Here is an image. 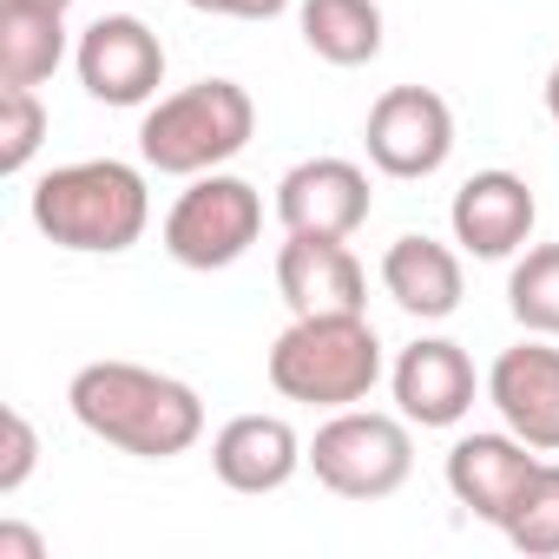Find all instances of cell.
Returning a JSON list of instances; mask_svg holds the SVG:
<instances>
[{
  "label": "cell",
  "mask_w": 559,
  "mask_h": 559,
  "mask_svg": "<svg viewBox=\"0 0 559 559\" xmlns=\"http://www.w3.org/2000/svg\"><path fill=\"white\" fill-rule=\"evenodd\" d=\"M533 217H539V204L520 171H474L448 204L454 243L467 257H513L533 237Z\"/></svg>",
  "instance_id": "4fadbf2b"
},
{
  "label": "cell",
  "mask_w": 559,
  "mask_h": 559,
  "mask_svg": "<svg viewBox=\"0 0 559 559\" xmlns=\"http://www.w3.org/2000/svg\"><path fill=\"white\" fill-rule=\"evenodd\" d=\"M533 474H539V448H526L513 428L507 435H461L448 448V493L487 526H507V513L520 507Z\"/></svg>",
  "instance_id": "8fae6325"
},
{
  "label": "cell",
  "mask_w": 559,
  "mask_h": 559,
  "mask_svg": "<svg viewBox=\"0 0 559 559\" xmlns=\"http://www.w3.org/2000/svg\"><path fill=\"white\" fill-rule=\"evenodd\" d=\"M276 290H284L290 317H362L369 310V270L349 250V237L290 230V243L276 250Z\"/></svg>",
  "instance_id": "9c48e42d"
},
{
  "label": "cell",
  "mask_w": 559,
  "mask_h": 559,
  "mask_svg": "<svg viewBox=\"0 0 559 559\" xmlns=\"http://www.w3.org/2000/svg\"><path fill=\"white\" fill-rule=\"evenodd\" d=\"M304 461H310V448L297 441V428L284 415H237L211 441V467L230 493H276V487H290V474Z\"/></svg>",
  "instance_id": "9a60e30c"
},
{
  "label": "cell",
  "mask_w": 559,
  "mask_h": 559,
  "mask_svg": "<svg viewBox=\"0 0 559 559\" xmlns=\"http://www.w3.org/2000/svg\"><path fill=\"white\" fill-rule=\"evenodd\" d=\"M546 112H552V126H559V67L546 73Z\"/></svg>",
  "instance_id": "d4e9b609"
},
{
  "label": "cell",
  "mask_w": 559,
  "mask_h": 559,
  "mask_svg": "<svg viewBox=\"0 0 559 559\" xmlns=\"http://www.w3.org/2000/svg\"><path fill=\"white\" fill-rule=\"evenodd\" d=\"M408 415H376V408H336L317 441H310V474L336 500H389L415 474V441Z\"/></svg>",
  "instance_id": "5b68a950"
},
{
  "label": "cell",
  "mask_w": 559,
  "mask_h": 559,
  "mask_svg": "<svg viewBox=\"0 0 559 559\" xmlns=\"http://www.w3.org/2000/svg\"><path fill=\"white\" fill-rule=\"evenodd\" d=\"M80 86L99 106H145L165 86V47L139 14H99L73 47Z\"/></svg>",
  "instance_id": "ba28073f"
},
{
  "label": "cell",
  "mask_w": 559,
  "mask_h": 559,
  "mask_svg": "<svg viewBox=\"0 0 559 559\" xmlns=\"http://www.w3.org/2000/svg\"><path fill=\"white\" fill-rule=\"evenodd\" d=\"M47 139V106L34 86H0V171L21 178Z\"/></svg>",
  "instance_id": "44dd1931"
},
{
  "label": "cell",
  "mask_w": 559,
  "mask_h": 559,
  "mask_svg": "<svg viewBox=\"0 0 559 559\" xmlns=\"http://www.w3.org/2000/svg\"><path fill=\"white\" fill-rule=\"evenodd\" d=\"M507 310L526 336H559V243H533L507 276Z\"/></svg>",
  "instance_id": "d6986e66"
},
{
  "label": "cell",
  "mask_w": 559,
  "mask_h": 559,
  "mask_svg": "<svg viewBox=\"0 0 559 559\" xmlns=\"http://www.w3.org/2000/svg\"><path fill=\"white\" fill-rule=\"evenodd\" d=\"M297 27H304V47L330 67H369L382 53V8L376 0H304Z\"/></svg>",
  "instance_id": "ac0fdd59"
},
{
  "label": "cell",
  "mask_w": 559,
  "mask_h": 559,
  "mask_svg": "<svg viewBox=\"0 0 559 559\" xmlns=\"http://www.w3.org/2000/svg\"><path fill=\"white\" fill-rule=\"evenodd\" d=\"M0 428H8V454H0V493H21L27 474H34V461H40V435H34V421H27L21 408L0 415Z\"/></svg>",
  "instance_id": "7402d4cb"
},
{
  "label": "cell",
  "mask_w": 559,
  "mask_h": 559,
  "mask_svg": "<svg viewBox=\"0 0 559 559\" xmlns=\"http://www.w3.org/2000/svg\"><path fill=\"white\" fill-rule=\"evenodd\" d=\"M67 60V14L0 0V86H40Z\"/></svg>",
  "instance_id": "e0dca14e"
},
{
  "label": "cell",
  "mask_w": 559,
  "mask_h": 559,
  "mask_svg": "<svg viewBox=\"0 0 559 559\" xmlns=\"http://www.w3.org/2000/svg\"><path fill=\"white\" fill-rule=\"evenodd\" d=\"M270 389L304 408H356L382 382V336L369 317H297L270 343Z\"/></svg>",
  "instance_id": "3957f363"
},
{
  "label": "cell",
  "mask_w": 559,
  "mask_h": 559,
  "mask_svg": "<svg viewBox=\"0 0 559 559\" xmlns=\"http://www.w3.org/2000/svg\"><path fill=\"white\" fill-rule=\"evenodd\" d=\"M369 171L349 158H304L276 185V217L284 230H310V237H356L369 224Z\"/></svg>",
  "instance_id": "7c38bea8"
},
{
  "label": "cell",
  "mask_w": 559,
  "mask_h": 559,
  "mask_svg": "<svg viewBox=\"0 0 559 559\" xmlns=\"http://www.w3.org/2000/svg\"><path fill=\"white\" fill-rule=\"evenodd\" d=\"M34 224L40 237H53L60 250H80V257H119L145 237L152 224V191H145V171L126 165V158H80V165H60L34 185Z\"/></svg>",
  "instance_id": "7a4b0ae2"
},
{
  "label": "cell",
  "mask_w": 559,
  "mask_h": 559,
  "mask_svg": "<svg viewBox=\"0 0 559 559\" xmlns=\"http://www.w3.org/2000/svg\"><path fill=\"white\" fill-rule=\"evenodd\" d=\"M0 559H47V539L21 520H0Z\"/></svg>",
  "instance_id": "cb8c5ba5"
},
{
  "label": "cell",
  "mask_w": 559,
  "mask_h": 559,
  "mask_svg": "<svg viewBox=\"0 0 559 559\" xmlns=\"http://www.w3.org/2000/svg\"><path fill=\"white\" fill-rule=\"evenodd\" d=\"M362 145H369V165L382 178H435L454 152V112L428 86H389L369 106Z\"/></svg>",
  "instance_id": "52a82bcc"
},
{
  "label": "cell",
  "mask_w": 559,
  "mask_h": 559,
  "mask_svg": "<svg viewBox=\"0 0 559 559\" xmlns=\"http://www.w3.org/2000/svg\"><path fill=\"white\" fill-rule=\"evenodd\" d=\"M198 14H217V21H276L290 0H185Z\"/></svg>",
  "instance_id": "603a6c76"
},
{
  "label": "cell",
  "mask_w": 559,
  "mask_h": 559,
  "mask_svg": "<svg viewBox=\"0 0 559 559\" xmlns=\"http://www.w3.org/2000/svg\"><path fill=\"white\" fill-rule=\"evenodd\" d=\"M67 408L86 435L139 461H178L204 435V402L191 382L139 362H86L67 389Z\"/></svg>",
  "instance_id": "6da1fadb"
},
{
  "label": "cell",
  "mask_w": 559,
  "mask_h": 559,
  "mask_svg": "<svg viewBox=\"0 0 559 559\" xmlns=\"http://www.w3.org/2000/svg\"><path fill=\"white\" fill-rule=\"evenodd\" d=\"M257 132V106L237 80H198L185 93H165L139 126V158L165 178H204L230 165Z\"/></svg>",
  "instance_id": "277c9868"
},
{
  "label": "cell",
  "mask_w": 559,
  "mask_h": 559,
  "mask_svg": "<svg viewBox=\"0 0 559 559\" xmlns=\"http://www.w3.org/2000/svg\"><path fill=\"white\" fill-rule=\"evenodd\" d=\"M382 290H389L408 317L441 323V317L461 310V290H467V284H461V257H454L448 243L408 230V237H395L389 257H382Z\"/></svg>",
  "instance_id": "2e32d148"
},
{
  "label": "cell",
  "mask_w": 559,
  "mask_h": 559,
  "mask_svg": "<svg viewBox=\"0 0 559 559\" xmlns=\"http://www.w3.org/2000/svg\"><path fill=\"white\" fill-rule=\"evenodd\" d=\"M27 8H60V14H67V8H73V0H27Z\"/></svg>",
  "instance_id": "484cf974"
},
{
  "label": "cell",
  "mask_w": 559,
  "mask_h": 559,
  "mask_svg": "<svg viewBox=\"0 0 559 559\" xmlns=\"http://www.w3.org/2000/svg\"><path fill=\"white\" fill-rule=\"evenodd\" d=\"M507 546L513 552H526V559H552L559 552V467L552 461H539V474L526 480V493H520V507L507 513Z\"/></svg>",
  "instance_id": "ffe728a7"
},
{
  "label": "cell",
  "mask_w": 559,
  "mask_h": 559,
  "mask_svg": "<svg viewBox=\"0 0 559 559\" xmlns=\"http://www.w3.org/2000/svg\"><path fill=\"white\" fill-rule=\"evenodd\" d=\"M395 408L415 421V428H454L467 408H474V362L461 343L448 336H421L395 356Z\"/></svg>",
  "instance_id": "5bb4252c"
},
{
  "label": "cell",
  "mask_w": 559,
  "mask_h": 559,
  "mask_svg": "<svg viewBox=\"0 0 559 559\" xmlns=\"http://www.w3.org/2000/svg\"><path fill=\"white\" fill-rule=\"evenodd\" d=\"M487 402L526 448L559 454V349H552V336L500 349L487 369Z\"/></svg>",
  "instance_id": "30bf717a"
},
{
  "label": "cell",
  "mask_w": 559,
  "mask_h": 559,
  "mask_svg": "<svg viewBox=\"0 0 559 559\" xmlns=\"http://www.w3.org/2000/svg\"><path fill=\"white\" fill-rule=\"evenodd\" d=\"M263 230V191L230 178V171H204L191 178V191H178V204L165 211V250L185 270H230Z\"/></svg>",
  "instance_id": "8992f818"
}]
</instances>
